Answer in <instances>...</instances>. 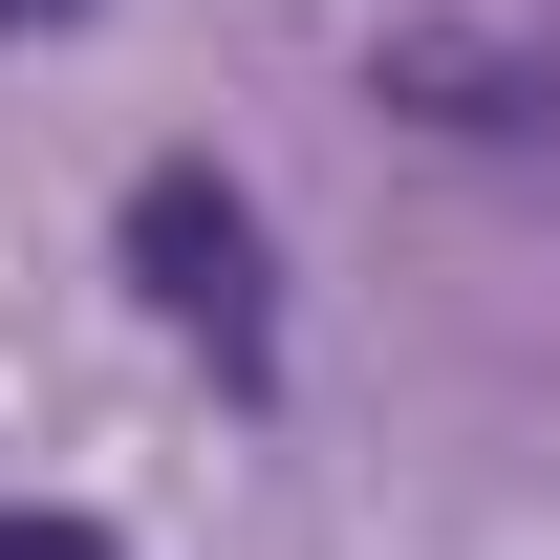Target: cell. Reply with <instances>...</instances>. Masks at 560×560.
Here are the masks:
<instances>
[{
	"mask_svg": "<svg viewBox=\"0 0 560 560\" xmlns=\"http://www.w3.org/2000/svg\"><path fill=\"white\" fill-rule=\"evenodd\" d=\"M0 560H130V539H108V517H44V495H22V517H0Z\"/></svg>",
	"mask_w": 560,
	"mask_h": 560,
	"instance_id": "cell-2",
	"label": "cell"
},
{
	"mask_svg": "<svg viewBox=\"0 0 560 560\" xmlns=\"http://www.w3.org/2000/svg\"><path fill=\"white\" fill-rule=\"evenodd\" d=\"M130 280H151V324L173 346H215L237 388H280V302H259V195L237 173H130Z\"/></svg>",
	"mask_w": 560,
	"mask_h": 560,
	"instance_id": "cell-1",
	"label": "cell"
},
{
	"mask_svg": "<svg viewBox=\"0 0 560 560\" xmlns=\"http://www.w3.org/2000/svg\"><path fill=\"white\" fill-rule=\"evenodd\" d=\"M22 22H66V0H0V44H22Z\"/></svg>",
	"mask_w": 560,
	"mask_h": 560,
	"instance_id": "cell-3",
	"label": "cell"
}]
</instances>
